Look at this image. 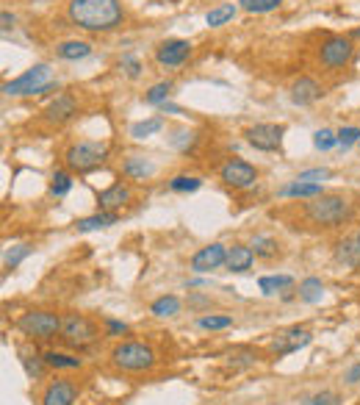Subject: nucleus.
Masks as SVG:
<instances>
[{"instance_id":"obj_1","label":"nucleus","mask_w":360,"mask_h":405,"mask_svg":"<svg viewBox=\"0 0 360 405\" xmlns=\"http://www.w3.org/2000/svg\"><path fill=\"white\" fill-rule=\"evenodd\" d=\"M67 17L86 34H111L125 23V9L120 0H70Z\"/></svg>"},{"instance_id":"obj_2","label":"nucleus","mask_w":360,"mask_h":405,"mask_svg":"<svg viewBox=\"0 0 360 405\" xmlns=\"http://www.w3.org/2000/svg\"><path fill=\"white\" fill-rule=\"evenodd\" d=\"M302 214L316 228H341L355 217V202H349V198L341 192H324L319 198L302 202Z\"/></svg>"},{"instance_id":"obj_3","label":"nucleus","mask_w":360,"mask_h":405,"mask_svg":"<svg viewBox=\"0 0 360 405\" xmlns=\"http://www.w3.org/2000/svg\"><path fill=\"white\" fill-rule=\"evenodd\" d=\"M48 92H58V81H53L48 64H33L23 76L3 83V95H9V98H36V95H48Z\"/></svg>"},{"instance_id":"obj_4","label":"nucleus","mask_w":360,"mask_h":405,"mask_svg":"<svg viewBox=\"0 0 360 405\" xmlns=\"http://www.w3.org/2000/svg\"><path fill=\"white\" fill-rule=\"evenodd\" d=\"M105 155H108V145H103V142H92V139H83V142H75V145L67 148V153H64V164H67L70 173L86 175V173H95L97 167H103Z\"/></svg>"},{"instance_id":"obj_5","label":"nucleus","mask_w":360,"mask_h":405,"mask_svg":"<svg viewBox=\"0 0 360 405\" xmlns=\"http://www.w3.org/2000/svg\"><path fill=\"white\" fill-rule=\"evenodd\" d=\"M111 364L120 372H150L155 366V350L144 342H120L111 350Z\"/></svg>"},{"instance_id":"obj_6","label":"nucleus","mask_w":360,"mask_h":405,"mask_svg":"<svg viewBox=\"0 0 360 405\" xmlns=\"http://www.w3.org/2000/svg\"><path fill=\"white\" fill-rule=\"evenodd\" d=\"M58 339L64 344L75 347V350H86V347H92L100 339V330H97V325L86 314L70 311V314L61 317V333H58Z\"/></svg>"},{"instance_id":"obj_7","label":"nucleus","mask_w":360,"mask_h":405,"mask_svg":"<svg viewBox=\"0 0 360 405\" xmlns=\"http://www.w3.org/2000/svg\"><path fill=\"white\" fill-rule=\"evenodd\" d=\"M17 330L31 342H51L61 333V317L53 311H28L17 319Z\"/></svg>"},{"instance_id":"obj_8","label":"nucleus","mask_w":360,"mask_h":405,"mask_svg":"<svg viewBox=\"0 0 360 405\" xmlns=\"http://www.w3.org/2000/svg\"><path fill=\"white\" fill-rule=\"evenodd\" d=\"M352 56H355V45H352L349 36H327V39L322 42V48H319V61H322V67H327V70H341V67H346V64L352 61Z\"/></svg>"},{"instance_id":"obj_9","label":"nucleus","mask_w":360,"mask_h":405,"mask_svg":"<svg viewBox=\"0 0 360 405\" xmlns=\"http://www.w3.org/2000/svg\"><path fill=\"white\" fill-rule=\"evenodd\" d=\"M219 178H222L225 186H231L235 192H244V189H253L258 183V170L244 158H228L219 167Z\"/></svg>"},{"instance_id":"obj_10","label":"nucleus","mask_w":360,"mask_h":405,"mask_svg":"<svg viewBox=\"0 0 360 405\" xmlns=\"http://www.w3.org/2000/svg\"><path fill=\"white\" fill-rule=\"evenodd\" d=\"M283 125H275V123H258V125H250L244 130V139L250 148H255L260 153H275L280 150L283 145Z\"/></svg>"},{"instance_id":"obj_11","label":"nucleus","mask_w":360,"mask_h":405,"mask_svg":"<svg viewBox=\"0 0 360 405\" xmlns=\"http://www.w3.org/2000/svg\"><path fill=\"white\" fill-rule=\"evenodd\" d=\"M191 56V42L189 39H166L155 48V61L166 70H175V67H183Z\"/></svg>"},{"instance_id":"obj_12","label":"nucleus","mask_w":360,"mask_h":405,"mask_svg":"<svg viewBox=\"0 0 360 405\" xmlns=\"http://www.w3.org/2000/svg\"><path fill=\"white\" fill-rule=\"evenodd\" d=\"M225 264H228V247L222 242H213L208 247H200L197 253L191 255V272H197V275L213 272V270H219Z\"/></svg>"},{"instance_id":"obj_13","label":"nucleus","mask_w":360,"mask_h":405,"mask_svg":"<svg viewBox=\"0 0 360 405\" xmlns=\"http://www.w3.org/2000/svg\"><path fill=\"white\" fill-rule=\"evenodd\" d=\"M78 400V383L67 378H55L45 386L39 405H73Z\"/></svg>"},{"instance_id":"obj_14","label":"nucleus","mask_w":360,"mask_h":405,"mask_svg":"<svg viewBox=\"0 0 360 405\" xmlns=\"http://www.w3.org/2000/svg\"><path fill=\"white\" fill-rule=\"evenodd\" d=\"M310 342H313V333L305 328L283 330V333H277V339L272 342V353L291 355V353H297V350H302V347H308Z\"/></svg>"},{"instance_id":"obj_15","label":"nucleus","mask_w":360,"mask_h":405,"mask_svg":"<svg viewBox=\"0 0 360 405\" xmlns=\"http://www.w3.org/2000/svg\"><path fill=\"white\" fill-rule=\"evenodd\" d=\"M133 198V189H130L125 180H117V183H111L108 189H103L100 195H97V208L100 211H120V208H125Z\"/></svg>"},{"instance_id":"obj_16","label":"nucleus","mask_w":360,"mask_h":405,"mask_svg":"<svg viewBox=\"0 0 360 405\" xmlns=\"http://www.w3.org/2000/svg\"><path fill=\"white\" fill-rule=\"evenodd\" d=\"M319 98H324V86L316 78L302 76L291 83V103L294 106H310V103H316Z\"/></svg>"},{"instance_id":"obj_17","label":"nucleus","mask_w":360,"mask_h":405,"mask_svg":"<svg viewBox=\"0 0 360 405\" xmlns=\"http://www.w3.org/2000/svg\"><path fill=\"white\" fill-rule=\"evenodd\" d=\"M75 114H78V101L73 95H58V98L45 108V120H48L51 125H64V123H70Z\"/></svg>"},{"instance_id":"obj_18","label":"nucleus","mask_w":360,"mask_h":405,"mask_svg":"<svg viewBox=\"0 0 360 405\" xmlns=\"http://www.w3.org/2000/svg\"><path fill=\"white\" fill-rule=\"evenodd\" d=\"M319 195H324L322 183H308V180H291L277 192V198H294V200H310Z\"/></svg>"},{"instance_id":"obj_19","label":"nucleus","mask_w":360,"mask_h":405,"mask_svg":"<svg viewBox=\"0 0 360 405\" xmlns=\"http://www.w3.org/2000/svg\"><path fill=\"white\" fill-rule=\"evenodd\" d=\"M253 261H255V253H253L250 245H233L231 250H228V264L225 267L231 272H247L253 267Z\"/></svg>"},{"instance_id":"obj_20","label":"nucleus","mask_w":360,"mask_h":405,"mask_svg":"<svg viewBox=\"0 0 360 405\" xmlns=\"http://www.w3.org/2000/svg\"><path fill=\"white\" fill-rule=\"evenodd\" d=\"M120 222V214H114V211H97V214H92V217H80L75 222V228L80 233H89V230H103V228H111V225H117Z\"/></svg>"},{"instance_id":"obj_21","label":"nucleus","mask_w":360,"mask_h":405,"mask_svg":"<svg viewBox=\"0 0 360 405\" xmlns=\"http://www.w3.org/2000/svg\"><path fill=\"white\" fill-rule=\"evenodd\" d=\"M55 56L64 58V61H80V58L92 56V45L83 42V39H67V42L55 45Z\"/></svg>"},{"instance_id":"obj_22","label":"nucleus","mask_w":360,"mask_h":405,"mask_svg":"<svg viewBox=\"0 0 360 405\" xmlns=\"http://www.w3.org/2000/svg\"><path fill=\"white\" fill-rule=\"evenodd\" d=\"M122 173L133 178V180H144V178H150L155 173V164L150 158H144V155H130L122 164Z\"/></svg>"},{"instance_id":"obj_23","label":"nucleus","mask_w":360,"mask_h":405,"mask_svg":"<svg viewBox=\"0 0 360 405\" xmlns=\"http://www.w3.org/2000/svg\"><path fill=\"white\" fill-rule=\"evenodd\" d=\"M297 294H300V300L308 305H316L322 303V297H324V283L319 278H305L300 283V289H297Z\"/></svg>"},{"instance_id":"obj_24","label":"nucleus","mask_w":360,"mask_h":405,"mask_svg":"<svg viewBox=\"0 0 360 405\" xmlns=\"http://www.w3.org/2000/svg\"><path fill=\"white\" fill-rule=\"evenodd\" d=\"M294 286V278L291 275H263V278L258 280V289L266 294V297H272V294H277V292H285V289H291Z\"/></svg>"},{"instance_id":"obj_25","label":"nucleus","mask_w":360,"mask_h":405,"mask_svg":"<svg viewBox=\"0 0 360 405\" xmlns=\"http://www.w3.org/2000/svg\"><path fill=\"white\" fill-rule=\"evenodd\" d=\"M45 364H48L51 369H80V366H83V361H80L78 355L58 353V350H48V353H45Z\"/></svg>"},{"instance_id":"obj_26","label":"nucleus","mask_w":360,"mask_h":405,"mask_svg":"<svg viewBox=\"0 0 360 405\" xmlns=\"http://www.w3.org/2000/svg\"><path fill=\"white\" fill-rule=\"evenodd\" d=\"M335 258L341 261V264H346V267H358L360 264V245L355 239H344V242H338V247H335Z\"/></svg>"},{"instance_id":"obj_27","label":"nucleus","mask_w":360,"mask_h":405,"mask_svg":"<svg viewBox=\"0 0 360 405\" xmlns=\"http://www.w3.org/2000/svg\"><path fill=\"white\" fill-rule=\"evenodd\" d=\"M172 89H175L172 81H158V83H153V86L144 92V103H147V106H164V103H169Z\"/></svg>"},{"instance_id":"obj_28","label":"nucleus","mask_w":360,"mask_h":405,"mask_svg":"<svg viewBox=\"0 0 360 405\" xmlns=\"http://www.w3.org/2000/svg\"><path fill=\"white\" fill-rule=\"evenodd\" d=\"M250 247H253L255 258H275V255L280 253L277 239H272V236H260V233H258V236H253Z\"/></svg>"},{"instance_id":"obj_29","label":"nucleus","mask_w":360,"mask_h":405,"mask_svg":"<svg viewBox=\"0 0 360 405\" xmlns=\"http://www.w3.org/2000/svg\"><path fill=\"white\" fill-rule=\"evenodd\" d=\"M235 6L233 3H222V6H216V9H211L206 14V23L211 28H219V26H225V23H231L233 17H235Z\"/></svg>"},{"instance_id":"obj_30","label":"nucleus","mask_w":360,"mask_h":405,"mask_svg":"<svg viewBox=\"0 0 360 405\" xmlns=\"http://www.w3.org/2000/svg\"><path fill=\"white\" fill-rule=\"evenodd\" d=\"M178 311H180V300L175 294H164V297L153 300V305H150L153 317H175Z\"/></svg>"},{"instance_id":"obj_31","label":"nucleus","mask_w":360,"mask_h":405,"mask_svg":"<svg viewBox=\"0 0 360 405\" xmlns=\"http://www.w3.org/2000/svg\"><path fill=\"white\" fill-rule=\"evenodd\" d=\"M164 128V117H150V120H142V123H133L130 125V136L133 139H147Z\"/></svg>"},{"instance_id":"obj_32","label":"nucleus","mask_w":360,"mask_h":405,"mask_svg":"<svg viewBox=\"0 0 360 405\" xmlns=\"http://www.w3.org/2000/svg\"><path fill=\"white\" fill-rule=\"evenodd\" d=\"M20 361H23V366H26V375L31 380H39L42 375H45V366H48V364H45V355L23 353V358H20Z\"/></svg>"},{"instance_id":"obj_33","label":"nucleus","mask_w":360,"mask_h":405,"mask_svg":"<svg viewBox=\"0 0 360 405\" xmlns=\"http://www.w3.org/2000/svg\"><path fill=\"white\" fill-rule=\"evenodd\" d=\"M70 189H73V173L55 170V173H53V178H51V195H53V198H64Z\"/></svg>"},{"instance_id":"obj_34","label":"nucleus","mask_w":360,"mask_h":405,"mask_svg":"<svg viewBox=\"0 0 360 405\" xmlns=\"http://www.w3.org/2000/svg\"><path fill=\"white\" fill-rule=\"evenodd\" d=\"M203 186V180L197 175H175L169 180V189L178 192V195H189V192H197Z\"/></svg>"},{"instance_id":"obj_35","label":"nucleus","mask_w":360,"mask_h":405,"mask_svg":"<svg viewBox=\"0 0 360 405\" xmlns=\"http://www.w3.org/2000/svg\"><path fill=\"white\" fill-rule=\"evenodd\" d=\"M31 253H33L31 245H17V247L6 250V255H3V267H6V270H17V267L23 264V258H28Z\"/></svg>"},{"instance_id":"obj_36","label":"nucleus","mask_w":360,"mask_h":405,"mask_svg":"<svg viewBox=\"0 0 360 405\" xmlns=\"http://www.w3.org/2000/svg\"><path fill=\"white\" fill-rule=\"evenodd\" d=\"M197 325L203 330H225L233 325V317H222V314H208V317H200Z\"/></svg>"},{"instance_id":"obj_37","label":"nucleus","mask_w":360,"mask_h":405,"mask_svg":"<svg viewBox=\"0 0 360 405\" xmlns=\"http://www.w3.org/2000/svg\"><path fill=\"white\" fill-rule=\"evenodd\" d=\"M313 145H316V150H333L338 145V133L330 128H322V130L313 133Z\"/></svg>"},{"instance_id":"obj_38","label":"nucleus","mask_w":360,"mask_h":405,"mask_svg":"<svg viewBox=\"0 0 360 405\" xmlns=\"http://www.w3.org/2000/svg\"><path fill=\"white\" fill-rule=\"evenodd\" d=\"M228 361H231L233 366H238V369H247V366H255L260 358H258L255 350H233Z\"/></svg>"},{"instance_id":"obj_39","label":"nucleus","mask_w":360,"mask_h":405,"mask_svg":"<svg viewBox=\"0 0 360 405\" xmlns=\"http://www.w3.org/2000/svg\"><path fill=\"white\" fill-rule=\"evenodd\" d=\"M172 148H178L180 153H189L197 142V133L194 130H175V136H169Z\"/></svg>"},{"instance_id":"obj_40","label":"nucleus","mask_w":360,"mask_h":405,"mask_svg":"<svg viewBox=\"0 0 360 405\" xmlns=\"http://www.w3.org/2000/svg\"><path fill=\"white\" fill-rule=\"evenodd\" d=\"M338 145L346 150L352 145H360V128L358 125H344L338 130Z\"/></svg>"},{"instance_id":"obj_41","label":"nucleus","mask_w":360,"mask_h":405,"mask_svg":"<svg viewBox=\"0 0 360 405\" xmlns=\"http://www.w3.org/2000/svg\"><path fill=\"white\" fill-rule=\"evenodd\" d=\"M120 67L125 70V76H128V78H139V76H142V70H144V64H142V61H139L133 53H125V56L120 58Z\"/></svg>"},{"instance_id":"obj_42","label":"nucleus","mask_w":360,"mask_h":405,"mask_svg":"<svg viewBox=\"0 0 360 405\" xmlns=\"http://www.w3.org/2000/svg\"><path fill=\"white\" fill-rule=\"evenodd\" d=\"M338 403H341V397L335 391H319V394L308 397L302 405H338Z\"/></svg>"},{"instance_id":"obj_43","label":"nucleus","mask_w":360,"mask_h":405,"mask_svg":"<svg viewBox=\"0 0 360 405\" xmlns=\"http://www.w3.org/2000/svg\"><path fill=\"white\" fill-rule=\"evenodd\" d=\"M333 175L330 170H324V167H316V170H305V173H300L297 180H308V183H322V180H327V178Z\"/></svg>"},{"instance_id":"obj_44","label":"nucleus","mask_w":360,"mask_h":405,"mask_svg":"<svg viewBox=\"0 0 360 405\" xmlns=\"http://www.w3.org/2000/svg\"><path fill=\"white\" fill-rule=\"evenodd\" d=\"M280 3H283V0H255L253 9H250V14H269V11L280 9Z\"/></svg>"},{"instance_id":"obj_45","label":"nucleus","mask_w":360,"mask_h":405,"mask_svg":"<svg viewBox=\"0 0 360 405\" xmlns=\"http://www.w3.org/2000/svg\"><path fill=\"white\" fill-rule=\"evenodd\" d=\"M105 328H108V336H125L128 333V325L125 322H120V319H105Z\"/></svg>"},{"instance_id":"obj_46","label":"nucleus","mask_w":360,"mask_h":405,"mask_svg":"<svg viewBox=\"0 0 360 405\" xmlns=\"http://www.w3.org/2000/svg\"><path fill=\"white\" fill-rule=\"evenodd\" d=\"M344 383H349V386L360 383V361H358V364H352V366L344 372Z\"/></svg>"},{"instance_id":"obj_47","label":"nucleus","mask_w":360,"mask_h":405,"mask_svg":"<svg viewBox=\"0 0 360 405\" xmlns=\"http://www.w3.org/2000/svg\"><path fill=\"white\" fill-rule=\"evenodd\" d=\"M0 23H3V34H9V31H14V23H17V20H14V14H9V11H3V14H0Z\"/></svg>"},{"instance_id":"obj_48","label":"nucleus","mask_w":360,"mask_h":405,"mask_svg":"<svg viewBox=\"0 0 360 405\" xmlns=\"http://www.w3.org/2000/svg\"><path fill=\"white\" fill-rule=\"evenodd\" d=\"M161 111H164V114H183V108H180V106H172V103H164Z\"/></svg>"},{"instance_id":"obj_49","label":"nucleus","mask_w":360,"mask_h":405,"mask_svg":"<svg viewBox=\"0 0 360 405\" xmlns=\"http://www.w3.org/2000/svg\"><path fill=\"white\" fill-rule=\"evenodd\" d=\"M238 3H241V9H244V11H250V9H253V3H255V0H238Z\"/></svg>"},{"instance_id":"obj_50","label":"nucleus","mask_w":360,"mask_h":405,"mask_svg":"<svg viewBox=\"0 0 360 405\" xmlns=\"http://www.w3.org/2000/svg\"><path fill=\"white\" fill-rule=\"evenodd\" d=\"M355 242H358V245H360V228H358V236H355Z\"/></svg>"}]
</instances>
